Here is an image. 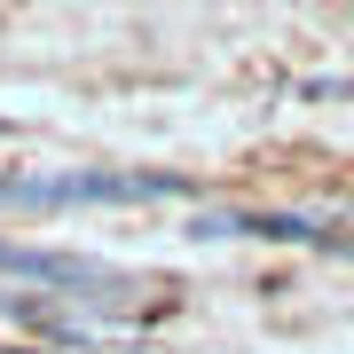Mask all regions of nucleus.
Instances as JSON below:
<instances>
[{"mask_svg": "<svg viewBox=\"0 0 354 354\" xmlns=\"http://www.w3.org/2000/svg\"><path fill=\"white\" fill-rule=\"evenodd\" d=\"M189 197L181 174H48V181H0V205H150Z\"/></svg>", "mask_w": 354, "mask_h": 354, "instance_id": "nucleus-1", "label": "nucleus"}, {"mask_svg": "<svg viewBox=\"0 0 354 354\" xmlns=\"http://www.w3.org/2000/svg\"><path fill=\"white\" fill-rule=\"evenodd\" d=\"M0 276H32L55 291H111V268L79 252H32V244H0Z\"/></svg>", "mask_w": 354, "mask_h": 354, "instance_id": "nucleus-2", "label": "nucleus"}, {"mask_svg": "<svg viewBox=\"0 0 354 354\" xmlns=\"http://www.w3.org/2000/svg\"><path fill=\"white\" fill-rule=\"evenodd\" d=\"M197 236H268V244H330L323 221H291V213H221L197 221Z\"/></svg>", "mask_w": 354, "mask_h": 354, "instance_id": "nucleus-3", "label": "nucleus"}, {"mask_svg": "<svg viewBox=\"0 0 354 354\" xmlns=\"http://www.w3.org/2000/svg\"><path fill=\"white\" fill-rule=\"evenodd\" d=\"M307 102H354V79H307Z\"/></svg>", "mask_w": 354, "mask_h": 354, "instance_id": "nucleus-4", "label": "nucleus"}, {"mask_svg": "<svg viewBox=\"0 0 354 354\" xmlns=\"http://www.w3.org/2000/svg\"><path fill=\"white\" fill-rule=\"evenodd\" d=\"M0 354H32V346H0Z\"/></svg>", "mask_w": 354, "mask_h": 354, "instance_id": "nucleus-5", "label": "nucleus"}]
</instances>
